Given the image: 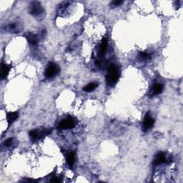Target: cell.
Masks as SVG:
<instances>
[{"instance_id": "cell-1", "label": "cell", "mask_w": 183, "mask_h": 183, "mask_svg": "<svg viewBox=\"0 0 183 183\" xmlns=\"http://www.w3.org/2000/svg\"><path fill=\"white\" fill-rule=\"evenodd\" d=\"M119 69H118L117 67L115 64H111L109 67L107 74L106 76V81L108 86H115L118 80H119Z\"/></svg>"}, {"instance_id": "cell-2", "label": "cell", "mask_w": 183, "mask_h": 183, "mask_svg": "<svg viewBox=\"0 0 183 183\" xmlns=\"http://www.w3.org/2000/svg\"><path fill=\"white\" fill-rule=\"evenodd\" d=\"M29 12L33 17L37 19H43L45 16V11L41 4L39 2H32L29 5Z\"/></svg>"}, {"instance_id": "cell-3", "label": "cell", "mask_w": 183, "mask_h": 183, "mask_svg": "<svg viewBox=\"0 0 183 183\" xmlns=\"http://www.w3.org/2000/svg\"><path fill=\"white\" fill-rule=\"evenodd\" d=\"M52 129H36L30 131L29 137L32 142H36L44 137L47 136L52 133Z\"/></svg>"}, {"instance_id": "cell-4", "label": "cell", "mask_w": 183, "mask_h": 183, "mask_svg": "<svg viewBox=\"0 0 183 183\" xmlns=\"http://www.w3.org/2000/svg\"><path fill=\"white\" fill-rule=\"evenodd\" d=\"M59 72V68L57 64L51 62L45 70V77L48 79L54 77Z\"/></svg>"}, {"instance_id": "cell-5", "label": "cell", "mask_w": 183, "mask_h": 183, "mask_svg": "<svg viewBox=\"0 0 183 183\" xmlns=\"http://www.w3.org/2000/svg\"><path fill=\"white\" fill-rule=\"evenodd\" d=\"M23 28L22 22H19V21H15V22H10V24L7 25L5 27V29L7 31L10 32V33L17 34L20 33L22 31Z\"/></svg>"}, {"instance_id": "cell-6", "label": "cell", "mask_w": 183, "mask_h": 183, "mask_svg": "<svg viewBox=\"0 0 183 183\" xmlns=\"http://www.w3.org/2000/svg\"><path fill=\"white\" fill-rule=\"evenodd\" d=\"M75 121L72 117H68L62 120L59 124V129H70L75 126Z\"/></svg>"}, {"instance_id": "cell-7", "label": "cell", "mask_w": 183, "mask_h": 183, "mask_svg": "<svg viewBox=\"0 0 183 183\" xmlns=\"http://www.w3.org/2000/svg\"><path fill=\"white\" fill-rule=\"evenodd\" d=\"M155 123V120L150 115V112H147L146 114L145 119H144V124H143L142 129L145 132H147L153 127V124Z\"/></svg>"}, {"instance_id": "cell-8", "label": "cell", "mask_w": 183, "mask_h": 183, "mask_svg": "<svg viewBox=\"0 0 183 183\" xmlns=\"http://www.w3.org/2000/svg\"><path fill=\"white\" fill-rule=\"evenodd\" d=\"M25 37H26L27 41L30 45L32 46H36L38 44L39 37L35 34L31 32H28L25 34Z\"/></svg>"}, {"instance_id": "cell-9", "label": "cell", "mask_w": 183, "mask_h": 183, "mask_svg": "<svg viewBox=\"0 0 183 183\" xmlns=\"http://www.w3.org/2000/svg\"><path fill=\"white\" fill-rule=\"evenodd\" d=\"M167 160L165 155H164L163 152H158L155 156L154 163L156 164V165H159V164H161L164 163H165Z\"/></svg>"}, {"instance_id": "cell-10", "label": "cell", "mask_w": 183, "mask_h": 183, "mask_svg": "<svg viewBox=\"0 0 183 183\" xmlns=\"http://www.w3.org/2000/svg\"><path fill=\"white\" fill-rule=\"evenodd\" d=\"M163 88H164L163 85L159 84V83H157V84L154 85L151 89L152 96L157 95V94H159L160 93H162V92H163Z\"/></svg>"}, {"instance_id": "cell-11", "label": "cell", "mask_w": 183, "mask_h": 183, "mask_svg": "<svg viewBox=\"0 0 183 183\" xmlns=\"http://www.w3.org/2000/svg\"><path fill=\"white\" fill-rule=\"evenodd\" d=\"M107 45H108L107 40L106 39H103L101 42L100 47H99V55L100 57H103L105 56L106 51L107 50Z\"/></svg>"}, {"instance_id": "cell-12", "label": "cell", "mask_w": 183, "mask_h": 183, "mask_svg": "<svg viewBox=\"0 0 183 183\" xmlns=\"http://www.w3.org/2000/svg\"><path fill=\"white\" fill-rule=\"evenodd\" d=\"M10 71V68L8 65H7L6 64L2 63L1 65V79L2 80H4L9 75V72Z\"/></svg>"}, {"instance_id": "cell-13", "label": "cell", "mask_w": 183, "mask_h": 183, "mask_svg": "<svg viewBox=\"0 0 183 183\" xmlns=\"http://www.w3.org/2000/svg\"><path fill=\"white\" fill-rule=\"evenodd\" d=\"M18 117H19V113L17 112L7 113V119L9 125H10L12 122H15Z\"/></svg>"}, {"instance_id": "cell-14", "label": "cell", "mask_w": 183, "mask_h": 183, "mask_svg": "<svg viewBox=\"0 0 183 183\" xmlns=\"http://www.w3.org/2000/svg\"><path fill=\"white\" fill-rule=\"evenodd\" d=\"M67 162H68V165L72 167L75 164V154L72 152H69L67 155Z\"/></svg>"}, {"instance_id": "cell-15", "label": "cell", "mask_w": 183, "mask_h": 183, "mask_svg": "<svg viewBox=\"0 0 183 183\" xmlns=\"http://www.w3.org/2000/svg\"><path fill=\"white\" fill-rule=\"evenodd\" d=\"M97 87H98V84H97V83L92 82V83H89V84L86 85V86L83 88V90H84L85 92H91L92 91H94V90Z\"/></svg>"}, {"instance_id": "cell-16", "label": "cell", "mask_w": 183, "mask_h": 183, "mask_svg": "<svg viewBox=\"0 0 183 183\" xmlns=\"http://www.w3.org/2000/svg\"><path fill=\"white\" fill-rule=\"evenodd\" d=\"M139 58H140V60L142 61H148V60L150 59V55L147 52H141L139 54Z\"/></svg>"}, {"instance_id": "cell-17", "label": "cell", "mask_w": 183, "mask_h": 183, "mask_svg": "<svg viewBox=\"0 0 183 183\" xmlns=\"http://www.w3.org/2000/svg\"><path fill=\"white\" fill-rule=\"evenodd\" d=\"M122 3H123V1H121V0H117V1H113L111 2L110 6L112 8L117 7L121 5Z\"/></svg>"}, {"instance_id": "cell-18", "label": "cell", "mask_w": 183, "mask_h": 183, "mask_svg": "<svg viewBox=\"0 0 183 183\" xmlns=\"http://www.w3.org/2000/svg\"><path fill=\"white\" fill-rule=\"evenodd\" d=\"M13 141H14V139L13 138H9L7 140H6L4 142V145L5 146V147H11V145L13 144Z\"/></svg>"}, {"instance_id": "cell-19", "label": "cell", "mask_w": 183, "mask_h": 183, "mask_svg": "<svg viewBox=\"0 0 183 183\" xmlns=\"http://www.w3.org/2000/svg\"><path fill=\"white\" fill-rule=\"evenodd\" d=\"M51 182H59L60 180L58 179L57 177H54L53 179L51 180Z\"/></svg>"}]
</instances>
